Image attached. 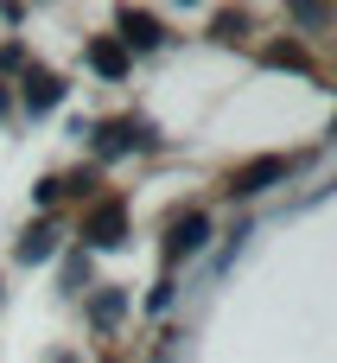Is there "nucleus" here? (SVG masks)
Here are the masks:
<instances>
[{
  "label": "nucleus",
  "mask_w": 337,
  "mask_h": 363,
  "mask_svg": "<svg viewBox=\"0 0 337 363\" xmlns=\"http://www.w3.org/2000/svg\"><path fill=\"white\" fill-rule=\"evenodd\" d=\"M293 172V160H261V166H249V172H236V198H255V191H268V179H287Z\"/></svg>",
  "instance_id": "f257e3e1"
},
{
  "label": "nucleus",
  "mask_w": 337,
  "mask_h": 363,
  "mask_svg": "<svg viewBox=\"0 0 337 363\" xmlns=\"http://www.w3.org/2000/svg\"><path fill=\"white\" fill-rule=\"evenodd\" d=\"M89 64H96V70H102V77H121V70H127V51H121V45H108V38H102V45H96V51H89Z\"/></svg>",
  "instance_id": "f03ea898"
},
{
  "label": "nucleus",
  "mask_w": 337,
  "mask_h": 363,
  "mask_svg": "<svg viewBox=\"0 0 337 363\" xmlns=\"http://www.w3.org/2000/svg\"><path fill=\"white\" fill-rule=\"evenodd\" d=\"M204 230H210L204 217H191V223H178V236H172V255H198V249H204Z\"/></svg>",
  "instance_id": "7ed1b4c3"
},
{
  "label": "nucleus",
  "mask_w": 337,
  "mask_h": 363,
  "mask_svg": "<svg viewBox=\"0 0 337 363\" xmlns=\"http://www.w3.org/2000/svg\"><path fill=\"white\" fill-rule=\"evenodd\" d=\"M121 26H127V38H134V45H159V26H153L147 13H127Z\"/></svg>",
  "instance_id": "20e7f679"
},
{
  "label": "nucleus",
  "mask_w": 337,
  "mask_h": 363,
  "mask_svg": "<svg viewBox=\"0 0 337 363\" xmlns=\"http://www.w3.org/2000/svg\"><path fill=\"white\" fill-rule=\"evenodd\" d=\"M89 236H96V242H121V211L108 204V211L96 217V230H89Z\"/></svg>",
  "instance_id": "39448f33"
},
{
  "label": "nucleus",
  "mask_w": 337,
  "mask_h": 363,
  "mask_svg": "<svg viewBox=\"0 0 337 363\" xmlns=\"http://www.w3.org/2000/svg\"><path fill=\"white\" fill-rule=\"evenodd\" d=\"M19 255H25V262H38V255H51V230H32V236L19 242Z\"/></svg>",
  "instance_id": "423d86ee"
},
{
  "label": "nucleus",
  "mask_w": 337,
  "mask_h": 363,
  "mask_svg": "<svg viewBox=\"0 0 337 363\" xmlns=\"http://www.w3.org/2000/svg\"><path fill=\"white\" fill-rule=\"evenodd\" d=\"M25 102H32V108H51V102H57V83L38 77V89H25Z\"/></svg>",
  "instance_id": "0eeeda50"
}]
</instances>
